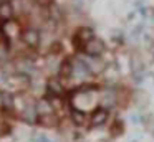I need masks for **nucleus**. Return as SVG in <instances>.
<instances>
[{
    "label": "nucleus",
    "instance_id": "nucleus-1",
    "mask_svg": "<svg viewBox=\"0 0 154 142\" xmlns=\"http://www.w3.org/2000/svg\"><path fill=\"white\" fill-rule=\"evenodd\" d=\"M22 40H23V43L27 46L35 48V46L40 43V33H38L37 30H33V28H28V30H25V32L22 33Z\"/></svg>",
    "mask_w": 154,
    "mask_h": 142
},
{
    "label": "nucleus",
    "instance_id": "nucleus-2",
    "mask_svg": "<svg viewBox=\"0 0 154 142\" xmlns=\"http://www.w3.org/2000/svg\"><path fill=\"white\" fill-rule=\"evenodd\" d=\"M38 122H40L43 127H55L58 124V119L53 112H42L38 116Z\"/></svg>",
    "mask_w": 154,
    "mask_h": 142
},
{
    "label": "nucleus",
    "instance_id": "nucleus-3",
    "mask_svg": "<svg viewBox=\"0 0 154 142\" xmlns=\"http://www.w3.org/2000/svg\"><path fill=\"white\" fill-rule=\"evenodd\" d=\"M12 17H14V7L8 0H4L0 3V18L4 22H8V20H12Z\"/></svg>",
    "mask_w": 154,
    "mask_h": 142
},
{
    "label": "nucleus",
    "instance_id": "nucleus-4",
    "mask_svg": "<svg viewBox=\"0 0 154 142\" xmlns=\"http://www.w3.org/2000/svg\"><path fill=\"white\" fill-rule=\"evenodd\" d=\"M85 51L88 53V55H91V56H96V55H100L101 51H103V43L100 41V40H96V38H93L90 43H88L86 46H85Z\"/></svg>",
    "mask_w": 154,
    "mask_h": 142
},
{
    "label": "nucleus",
    "instance_id": "nucleus-5",
    "mask_svg": "<svg viewBox=\"0 0 154 142\" xmlns=\"http://www.w3.org/2000/svg\"><path fill=\"white\" fill-rule=\"evenodd\" d=\"M106 111L104 109H101V111H96L93 114V117H91V122L93 124H101V122H104V119H106Z\"/></svg>",
    "mask_w": 154,
    "mask_h": 142
},
{
    "label": "nucleus",
    "instance_id": "nucleus-6",
    "mask_svg": "<svg viewBox=\"0 0 154 142\" xmlns=\"http://www.w3.org/2000/svg\"><path fill=\"white\" fill-rule=\"evenodd\" d=\"M48 89H50L51 92H55V94H60L61 92V86L58 81H55V79H51L50 83H48Z\"/></svg>",
    "mask_w": 154,
    "mask_h": 142
}]
</instances>
